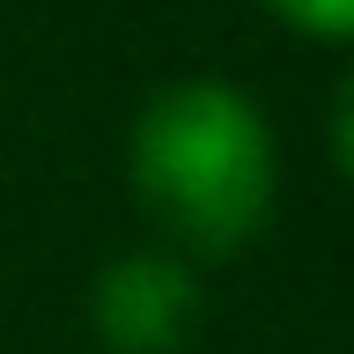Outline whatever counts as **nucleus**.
Here are the masks:
<instances>
[{
	"label": "nucleus",
	"instance_id": "f257e3e1",
	"mask_svg": "<svg viewBox=\"0 0 354 354\" xmlns=\"http://www.w3.org/2000/svg\"><path fill=\"white\" fill-rule=\"evenodd\" d=\"M126 177L140 214L192 259H236L273 221L281 148L266 111L229 82H170L133 118Z\"/></svg>",
	"mask_w": 354,
	"mask_h": 354
},
{
	"label": "nucleus",
	"instance_id": "f03ea898",
	"mask_svg": "<svg viewBox=\"0 0 354 354\" xmlns=\"http://www.w3.org/2000/svg\"><path fill=\"white\" fill-rule=\"evenodd\" d=\"M88 325L111 354H177L199 325V281L170 251H126L88 288Z\"/></svg>",
	"mask_w": 354,
	"mask_h": 354
},
{
	"label": "nucleus",
	"instance_id": "7ed1b4c3",
	"mask_svg": "<svg viewBox=\"0 0 354 354\" xmlns=\"http://www.w3.org/2000/svg\"><path fill=\"white\" fill-rule=\"evenodd\" d=\"M288 30L303 37H325V44H354V0H266Z\"/></svg>",
	"mask_w": 354,
	"mask_h": 354
},
{
	"label": "nucleus",
	"instance_id": "20e7f679",
	"mask_svg": "<svg viewBox=\"0 0 354 354\" xmlns=\"http://www.w3.org/2000/svg\"><path fill=\"white\" fill-rule=\"evenodd\" d=\"M332 162L354 177V66H347V82H339V96H332Z\"/></svg>",
	"mask_w": 354,
	"mask_h": 354
}]
</instances>
